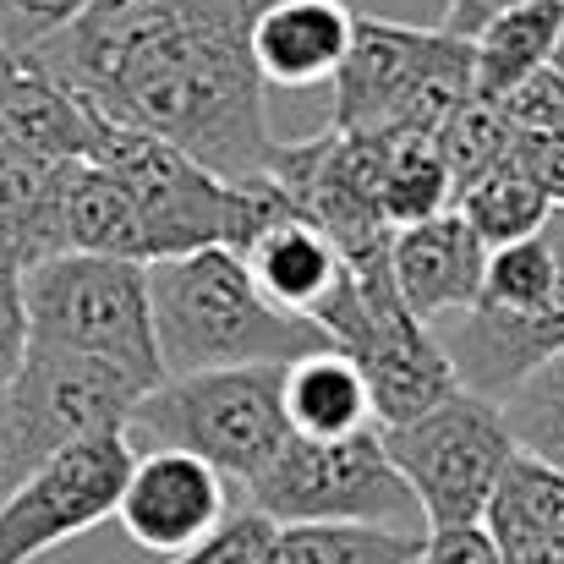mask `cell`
Masks as SVG:
<instances>
[{
    "label": "cell",
    "mask_w": 564,
    "mask_h": 564,
    "mask_svg": "<svg viewBox=\"0 0 564 564\" xmlns=\"http://www.w3.org/2000/svg\"><path fill=\"white\" fill-rule=\"evenodd\" d=\"M269 0H94L28 61L105 121L171 138L225 182H274L280 138L263 110L252 17Z\"/></svg>",
    "instance_id": "1"
},
{
    "label": "cell",
    "mask_w": 564,
    "mask_h": 564,
    "mask_svg": "<svg viewBox=\"0 0 564 564\" xmlns=\"http://www.w3.org/2000/svg\"><path fill=\"white\" fill-rule=\"evenodd\" d=\"M154 296V335L165 378L203 368H258V362H296L318 346H335L313 318L285 313L252 280L247 258L230 247H197L182 258L149 263Z\"/></svg>",
    "instance_id": "2"
},
{
    "label": "cell",
    "mask_w": 564,
    "mask_h": 564,
    "mask_svg": "<svg viewBox=\"0 0 564 564\" xmlns=\"http://www.w3.org/2000/svg\"><path fill=\"white\" fill-rule=\"evenodd\" d=\"M460 389L505 400L532 368L564 351V208L527 241L494 247L482 296L433 324Z\"/></svg>",
    "instance_id": "3"
},
{
    "label": "cell",
    "mask_w": 564,
    "mask_h": 564,
    "mask_svg": "<svg viewBox=\"0 0 564 564\" xmlns=\"http://www.w3.org/2000/svg\"><path fill=\"white\" fill-rule=\"evenodd\" d=\"M88 165H105L138 197L154 236V258H182L197 247L247 252L269 219L296 208L274 182H225L171 138L127 127V121H105V116H99V143Z\"/></svg>",
    "instance_id": "4"
},
{
    "label": "cell",
    "mask_w": 564,
    "mask_h": 564,
    "mask_svg": "<svg viewBox=\"0 0 564 564\" xmlns=\"http://www.w3.org/2000/svg\"><path fill=\"white\" fill-rule=\"evenodd\" d=\"M22 296H28L33 340L99 357V362L132 373L143 389H154L165 378L149 263L105 258V252H55L22 274Z\"/></svg>",
    "instance_id": "5"
},
{
    "label": "cell",
    "mask_w": 564,
    "mask_h": 564,
    "mask_svg": "<svg viewBox=\"0 0 564 564\" xmlns=\"http://www.w3.org/2000/svg\"><path fill=\"white\" fill-rule=\"evenodd\" d=\"M132 427L149 444L192 449L208 466H219L236 488L269 471V460L291 438L285 416V368H203V373H171L143 389Z\"/></svg>",
    "instance_id": "6"
},
{
    "label": "cell",
    "mask_w": 564,
    "mask_h": 564,
    "mask_svg": "<svg viewBox=\"0 0 564 564\" xmlns=\"http://www.w3.org/2000/svg\"><path fill=\"white\" fill-rule=\"evenodd\" d=\"M143 383L99 357L33 340L0 394V488H17L50 455L94 433H127Z\"/></svg>",
    "instance_id": "7"
},
{
    "label": "cell",
    "mask_w": 564,
    "mask_h": 564,
    "mask_svg": "<svg viewBox=\"0 0 564 564\" xmlns=\"http://www.w3.org/2000/svg\"><path fill=\"white\" fill-rule=\"evenodd\" d=\"M247 505L263 510L274 527L296 521H383L411 527L422 516L411 482L383 449V433L362 427L346 438H302L291 433L285 449L269 460L263 477H252Z\"/></svg>",
    "instance_id": "8"
},
{
    "label": "cell",
    "mask_w": 564,
    "mask_h": 564,
    "mask_svg": "<svg viewBox=\"0 0 564 564\" xmlns=\"http://www.w3.org/2000/svg\"><path fill=\"white\" fill-rule=\"evenodd\" d=\"M389 460L411 482L427 527H471L482 521L505 466L516 460V438L505 427L499 400L455 389L433 411L378 427Z\"/></svg>",
    "instance_id": "9"
},
{
    "label": "cell",
    "mask_w": 564,
    "mask_h": 564,
    "mask_svg": "<svg viewBox=\"0 0 564 564\" xmlns=\"http://www.w3.org/2000/svg\"><path fill=\"white\" fill-rule=\"evenodd\" d=\"M132 466L138 455L127 433H94L50 455L39 471L0 494V564H33L105 527L121 510Z\"/></svg>",
    "instance_id": "10"
},
{
    "label": "cell",
    "mask_w": 564,
    "mask_h": 564,
    "mask_svg": "<svg viewBox=\"0 0 564 564\" xmlns=\"http://www.w3.org/2000/svg\"><path fill=\"white\" fill-rule=\"evenodd\" d=\"M230 488L236 482L219 466H208L203 455L154 444L149 455H138L116 521L127 527V538L138 549H149L160 560H176V554L197 549L236 510Z\"/></svg>",
    "instance_id": "11"
},
{
    "label": "cell",
    "mask_w": 564,
    "mask_h": 564,
    "mask_svg": "<svg viewBox=\"0 0 564 564\" xmlns=\"http://www.w3.org/2000/svg\"><path fill=\"white\" fill-rule=\"evenodd\" d=\"M438 50H444V28H405V22H383V17H357L351 55L335 72L329 127L335 132H383Z\"/></svg>",
    "instance_id": "12"
},
{
    "label": "cell",
    "mask_w": 564,
    "mask_h": 564,
    "mask_svg": "<svg viewBox=\"0 0 564 564\" xmlns=\"http://www.w3.org/2000/svg\"><path fill=\"white\" fill-rule=\"evenodd\" d=\"M389 258H394L400 302L422 324H438L449 313H466L482 296L488 247H482V236L455 208H444L433 219H416V225H400Z\"/></svg>",
    "instance_id": "13"
},
{
    "label": "cell",
    "mask_w": 564,
    "mask_h": 564,
    "mask_svg": "<svg viewBox=\"0 0 564 564\" xmlns=\"http://www.w3.org/2000/svg\"><path fill=\"white\" fill-rule=\"evenodd\" d=\"M351 0H269L252 17V61L269 88L335 83L357 39Z\"/></svg>",
    "instance_id": "14"
},
{
    "label": "cell",
    "mask_w": 564,
    "mask_h": 564,
    "mask_svg": "<svg viewBox=\"0 0 564 564\" xmlns=\"http://www.w3.org/2000/svg\"><path fill=\"white\" fill-rule=\"evenodd\" d=\"M241 258H247L252 280L269 291V302H280L285 313L313 318V324H318V318L340 302V291L351 285L346 252H340V247L329 241V230L313 225L302 208L269 219Z\"/></svg>",
    "instance_id": "15"
},
{
    "label": "cell",
    "mask_w": 564,
    "mask_h": 564,
    "mask_svg": "<svg viewBox=\"0 0 564 564\" xmlns=\"http://www.w3.org/2000/svg\"><path fill=\"white\" fill-rule=\"evenodd\" d=\"M77 160H39L0 143V263L33 269L55 252H72L66 236V182Z\"/></svg>",
    "instance_id": "16"
},
{
    "label": "cell",
    "mask_w": 564,
    "mask_h": 564,
    "mask_svg": "<svg viewBox=\"0 0 564 564\" xmlns=\"http://www.w3.org/2000/svg\"><path fill=\"white\" fill-rule=\"evenodd\" d=\"M482 527L505 564H564V471L516 449Z\"/></svg>",
    "instance_id": "17"
},
{
    "label": "cell",
    "mask_w": 564,
    "mask_h": 564,
    "mask_svg": "<svg viewBox=\"0 0 564 564\" xmlns=\"http://www.w3.org/2000/svg\"><path fill=\"white\" fill-rule=\"evenodd\" d=\"M0 143L28 149L39 160H94L99 110L83 94H72L61 77L28 61L0 105Z\"/></svg>",
    "instance_id": "18"
},
{
    "label": "cell",
    "mask_w": 564,
    "mask_h": 564,
    "mask_svg": "<svg viewBox=\"0 0 564 564\" xmlns=\"http://www.w3.org/2000/svg\"><path fill=\"white\" fill-rule=\"evenodd\" d=\"M285 416H291V433L302 438H346V433L378 427L362 362L340 346H318L285 362Z\"/></svg>",
    "instance_id": "19"
},
{
    "label": "cell",
    "mask_w": 564,
    "mask_h": 564,
    "mask_svg": "<svg viewBox=\"0 0 564 564\" xmlns=\"http://www.w3.org/2000/svg\"><path fill=\"white\" fill-rule=\"evenodd\" d=\"M351 138H362V149H368L378 208H383V219L394 230L455 208V176L444 165L438 138H427V132H394V127L389 132H351Z\"/></svg>",
    "instance_id": "20"
},
{
    "label": "cell",
    "mask_w": 564,
    "mask_h": 564,
    "mask_svg": "<svg viewBox=\"0 0 564 564\" xmlns=\"http://www.w3.org/2000/svg\"><path fill=\"white\" fill-rule=\"evenodd\" d=\"M66 236H72V252L154 263V236H149V219H143L138 197L105 165H88V160H77L72 182H66Z\"/></svg>",
    "instance_id": "21"
},
{
    "label": "cell",
    "mask_w": 564,
    "mask_h": 564,
    "mask_svg": "<svg viewBox=\"0 0 564 564\" xmlns=\"http://www.w3.org/2000/svg\"><path fill=\"white\" fill-rule=\"evenodd\" d=\"M477 99L510 94L521 77L549 66L564 44V0H527L505 17H494L477 39Z\"/></svg>",
    "instance_id": "22"
},
{
    "label": "cell",
    "mask_w": 564,
    "mask_h": 564,
    "mask_svg": "<svg viewBox=\"0 0 564 564\" xmlns=\"http://www.w3.org/2000/svg\"><path fill=\"white\" fill-rule=\"evenodd\" d=\"M422 538L383 521H296L280 527L274 564H416Z\"/></svg>",
    "instance_id": "23"
},
{
    "label": "cell",
    "mask_w": 564,
    "mask_h": 564,
    "mask_svg": "<svg viewBox=\"0 0 564 564\" xmlns=\"http://www.w3.org/2000/svg\"><path fill=\"white\" fill-rule=\"evenodd\" d=\"M455 214H460V219L482 236V247L494 252V247H510V241L538 236V230L549 225L554 203H549V192L538 187L516 160H505V165H494L488 176H477L471 187L455 197Z\"/></svg>",
    "instance_id": "24"
},
{
    "label": "cell",
    "mask_w": 564,
    "mask_h": 564,
    "mask_svg": "<svg viewBox=\"0 0 564 564\" xmlns=\"http://www.w3.org/2000/svg\"><path fill=\"white\" fill-rule=\"evenodd\" d=\"M499 411H505V427H510L516 449H527V455H538V460L564 471V351L521 378L499 400Z\"/></svg>",
    "instance_id": "25"
},
{
    "label": "cell",
    "mask_w": 564,
    "mask_h": 564,
    "mask_svg": "<svg viewBox=\"0 0 564 564\" xmlns=\"http://www.w3.org/2000/svg\"><path fill=\"white\" fill-rule=\"evenodd\" d=\"M438 149H444V165H449L455 197H460L477 176H488L494 165L510 160V149H516V127L499 116L494 99H471V105L438 132Z\"/></svg>",
    "instance_id": "26"
},
{
    "label": "cell",
    "mask_w": 564,
    "mask_h": 564,
    "mask_svg": "<svg viewBox=\"0 0 564 564\" xmlns=\"http://www.w3.org/2000/svg\"><path fill=\"white\" fill-rule=\"evenodd\" d=\"M274 543H280V527H274L263 510L241 505V510H230L197 549L176 554L171 564H274Z\"/></svg>",
    "instance_id": "27"
},
{
    "label": "cell",
    "mask_w": 564,
    "mask_h": 564,
    "mask_svg": "<svg viewBox=\"0 0 564 564\" xmlns=\"http://www.w3.org/2000/svg\"><path fill=\"white\" fill-rule=\"evenodd\" d=\"M94 0H0V44L22 61L44 50L55 33H66Z\"/></svg>",
    "instance_id": "28"
},
{
    "label": "cell",
    "mask_w": 564,
    "mask_h": 564,
    "mask_svg": "<svg viewBox=\"0 0 564 564\" xmlns=\"http://www.w3.org/2000/svg\"><path fill=\"white\" fill-rule=\"evenodd\" d=\"M499 116L516 127V132H564V66L549 61L538 66L532 77H521L510 94L494 99Z\"/></svg>",
    "instance_id": "29"
},
{
    "label": "cell",
    "mask_w": 564,
    "mask_h": 564,
    "mask_svg": "<svg viewBox=\"0 0 564 564\" xmlns=\"http://www.w3.org/2000/svg\"><path fill=\"white\" fill-rule=\"evenodd\" d=\"M33 346V329H28V296H22V269L0 263V394L6 383L17 378L22 357Z\"/></svg>",
    "instance_id": "30"
},
{
    "label": "cell",
    "mask_w": 564,
    "mask_h": 564,
    "mask_svg": "<svg viewBox=\"0 0 564 564\" xmlns=\"http://www.w3.org/2000/svg\"><path fill=\"white\" fill-rule=\"evenodd\" d=\"M416 564H505V560H499L488 527L471 521V527H427Z\"/></svg>",
    "instance_id": "31"
},
{
    "label": "cell",
    "mask_w": 564,
    "mask_h": 564,
    "mask_svg": "<svg viewBox=\"0 0 564 564\" xmlns=\"http://www.w3.org/2000/svg\"><path fill=\"white\" fill-rule=\"evenodd\" d=\"M510 160L549 192L554 208H564V132H516Z\"/></svg>",
    "instance_id": "32"
},
{
    "label": "cell",
    "mask_w": 564,
    "mask_h": 564,
    "mask_svg": "<svg viewBox=\"0 0 564 564\" xmlns=\"http://www.w3.org/2000/svg\"><path fill=\"white\" fill-rule=\"evenodd\" d=\"M516 6H527V0H449L444 28L460 33V39H477L494 17H505V11H516Z\"/></svg>",
    "instance_id": "33"
},
{
    "label": "cell",
    "mask_w": 564,
    "mask_h": 564,
    "mask_svg": "<svg viewBox=\"0 0 564 564\" xmlns=\"http://www.w3.org/2000/svg\"><path fill=\"white\" fill-rule=\"evenodd\" d=\"M22 66H28V61H22L17 50H6V44H0V105H6V94H11V83L22 77Z\"/></svg>",
    "instance_id": "34"
},
{
    "label": "cell",
    "mask_w": 564,
    "mask_h": 564,
    "mask_svg": "<svg viewBox=\"0 0 564 564\" xmlns=\"http://www.w3.org/2000/svg\"><path fill=\"white\" fill-rule=\"evenodd\" d=\"M0 494H6V488H0Z\"/></svg>",
    "instance_id": "35"
}]
</instances>
